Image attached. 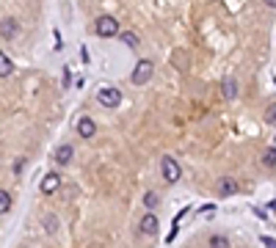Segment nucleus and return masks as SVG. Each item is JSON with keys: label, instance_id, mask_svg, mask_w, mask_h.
<instances>
[{"label": "nucleus", "instance_id": "nucleus-1", "mask_svg": "<svg viewBox=\"0 0 276 248\" xmlns=\"http://www.w3.org/2000/svg\"><path fill=\"white\" fill-rule=\"evenodd\" d=\"M160 174H163V179H166L168 185H174V182H180V179H182V168H180V163H177L171 154H163Z\"/></svg>", "mask_w": 276, "mask_h": 248}, {"label": "nucleus", "instance_id": "nucleus-7", "mask_svg": "<svg viewBox=\"0 0 276 248\" xmlns=\"http://www.w3.org/2000/svg\"><path fill=\"white\" fill-rule=\"evenodd\" d=\"M216 193L221 196V199H227V196L238 193V182H235L232 177H221V179L216 182Z\"/></svg>", "mask_w": 276, "mask_h": 248}, {"label": "nucleus", "instance_id": "nucleus-19", "mask_svg": "<svg viewBox=\"0 0 276 248\" xmlns=\"http://www.w3.org/2000/svg\"><path fill=\"white\" fill-rule=\"evenodd\" d=\"M144 204H146V207H155V204H157V196H155V193H146V196H144Z\"/></svg>", "mask_w": 276, "mask_h": 248}, {"label": "nucleus", "instance_id": "nucleus-5", "mask_svg": "<svg viewBox=\"0 0 276 248\" xmlns=\"http://www.w3.org/2000/svg\"><path fill=\"white\" fill-rule=\"evenodd\" d=\"M75 130H78L80 138H94L97 135V124H94V119H91V116H80L78 124H75Z\"/></svg>", "mask_w": 276, "mask_h": 248}, {"label": "nucleus", "instance_id": "nucleus-12", "mask_svg": "<svg viewBox=\"0 0 276 248\" xmlns=\"http://www.w3.org/2000/svg\"><path fill=\"white\" fill-rule=\"evenodd\" d=\"M11 69H14L11 58H8L6 53H0V77H8V75H11Z\"/></svg>", "mask_w": 276, "mask_h": 248}, {"label": "nucleus", "instance_id": "nucleus-21", "mask_svg": "<svg viewBox=\"0 0 276 248\" xmlns=\"http://www.w3.org/2000/svg\"><path fill=\"white\" fill-rule=\"evenodd\" d=\"M254 213H257L260 221H268V213H265V210H254Z\"/></svg>", "mask_w": 276, "mask_h": 248}, {"label": "nucleus", "instance_id": "nucleus-18", "mask_svg": "<svg viewBox=\"0 0 276 248\" xmlns=\"http://www.w3.org/2000/svg\"><path fill=\"white\" fill-rule=\"evenodd\" d=\"M44 226H47V232H55L58 229V221H55L53 215H47V218H44Z\"/></svg>", "mask_w": 276, "mask_h": 248}, {"label": "nucleus", "instance_id": "nucleus-8", "mask_svg": "<svg viewBox=\"0 0 276 248\" xmlns=\"http://www.w3.org/2000/svg\"><path fill=\"white\" fill-rule=\"evenodd\" d=\"M17 30H19V25H17V19H14V17L0 19V36H3V39H6V41L17 39Z\"/></svg>", "mask_w": 276, "mask_h": 248}, {"label": "nucleus", "instance_id": "nucleus-10", "mask_svg": "<svg viewBox=\"0 0 276 248\" xmlns=\"http://www.w3.org/2000/svg\"><path fill=\"white\" fill-rule=\"evenodd\" d=\"M72 154H75V146H72V143H61V146L55 149L53 160H55V165H66L69 160H72Z\"/></svg>", "mask_w": 276, "mask_h": 248}, {"label": "nucleus", "instance_id": "nucleus-3", "mask_svg": "<svg viewBox=\"0 0 276 248\" xmlns=\"http://www.w3.org/2000/svg\"><path fill=\"white\" fill-rule=\"evenodd\" d=\"M152 72H155L152 61H149V58H141V61L136 64V69H133V77H130V80L136 83V86H144V83L152 80Z\"/></svg>", "mask_w": 276, "mask_h": 248}, {"label": "nucleus", "instance_id": "nucleus-23", "mask_svg": "<svg viewBox=\"0 0 276 248\" xmlns=\"http://www.w3.org/2000/svg\"><path fill=\"white\" fill-rule=\"evenodd\" d=\"M274 146H276V143H274Z\"/></svg>", "mask_w": 276, "mask_h": 248}, {"label": "nucleus", "instance_id": "nucleus-14", "mask_svg": "<svg viewBox=\"0 0 276 248\" xmlns=\"http://www.w3.org/2000/svg\"><path fill=\"white\" fill-rule=\"evenodd\" d=\"M11 210V193L8 190H0V215H6Z\"/></svg>", "mask_w": 276, "mask_h": 248}, {"label": "nucleus", "instance_id": "nucleus-16", "mask_svg": "<svg viewBox=\"0 0 276 248\" xmlns=\"http://www.w3.org/2000/svg\"><path fill=\"white\" fill-rule=\"evenodd\" d=\"M210 248H229V240L224 235H216V237H210Z\"/></svg>", "mask_w": 276, "mask_h": 248}, {"label": "nucleus", "instance_id": "nucleus-4", "mask_svg": "<svg viewBox=\"0 0 276 248\" xmlns=\"http://www.w3.org/2000/svg\"><path fill=\"white\" fill-rule=\"evenodd\" d=\"M97 102L102 108H119L122 105V91L119 89H97Z\"/></svg>", "mask_w": 276, "mask_h": 248}, {"label": "nucleus", "instance_id": "nucleus-20", "mask_svg": "<svg viewBox=\"0 0 276 248\" xmlns=\"http://www.w3.org/2000/svg\"><path fill=\"white\" fill-rule=\"evenodd\" d=\"M260 240H263V246H265V248H276V240H271L268 235H263Z\"/></svg>", "mask_w": 276, "mask_h": 248}, {"label": "nucleus", "instance_id": "nucleus-9", "mask_svg": "<svg viewBox=\"0 0 276 248\" xmlns=\"http://www.w3.org/2000/svg\"><path fill=\"white\" fill-rule=\"evenodd\" d=\"M58 188H61V177H58V174H55V171L44 174V179H42V193H44V196H53Z\"/></svg>", "mask_w": 276, "mask_h": 248}, {"label": "nucleus", "instance_id": "nucleus-17", "mask_svg": "<svg viewBox=\"0 0 276 248\" xmlns=\"http://www.w3.org/2000/svg\"><path fill=\"white\" fill-rule=\"evenodd\" d=\"M265 122H268V124H274V127H276V102L268 108V111H265Z\"/></svg>", "mask_w": 276, "mask_h": 248}, {"label": "nucleus", "instance_id": "nucleus-11", "mask_svg": "<svg viewBox=\"0 0 276 248\" xmlns=\"http://www.w3.org/2000/svg\"><path fill=\"white\" fill-rule=\"evenodd\" d=\"M221 97L227 102H232L235 97H238V80H235V77H224L221 80Z\"/></svg>", "mask_w": 276, "mask_h": 248}, {"label": "nucleus", "instance_id": "nucleus-13", "mask_svg": "<svg viewBox=\"0 0 276 248\" xmlns=\"http://www.w3.org/2000/svg\"><path fill=\"white\" fill-rule=\"evenodd\" d=\"M263 165H265V168H276V146L265 149V154H263Z\"/></svg>", "mask_w": 276, "mask_h": 248}, {"label": "nucleus", "instance_id": "nucleus-22", "mask_svg": "<svg viewBox=\"0 0 276 248\" xmlns=\"http://www.w3.org/2000/svg\"><path fill=\"white\" fill-rule=\"evenodd\" d=\"M263 3H265L268 8H276V0H263Z\"/></svg>", "mask_w": 276, "mask_h": 248}, {"label": "nucleus", "instance_id": "nucleus-6", "mask_svg": "<svg viewBox=\"0 0 276 248\" xmlns=\"http://www.w3.org/2000/svg\"><path fill=\"white\" fill-rule=\"evenodd\" d=\"M138 229H141V235H157V229H160V224H157V215L155 213H144L141 215V224H138Z\"/></svg>", "mask_w": 276, "mask_h": 248}, {"label": "nucleus", "instance_id": "nucleus-15", "mask_svg": "<svg viewBox=\"0 0 276 248\" xmlns=\"http://www.w3.org/2000/svg\"><path fill=\"white\" fill-rule=\"evenodd\" d=\"M119 39H122V41H125L127 47H138V36H136V33H133V30H125V33H122V36H119Z\"/></svg>", "mask_w": 276, "mask_h": 248}, {"label": "nucleus", "instance_id": "nucleus-2", "mask_svg": "<svg viewBox=\"0 0 276 248\" xmlns=\"http://www.w3.org/2000/svg\"><path fill=\"white\" fill-rule=\"evenodd\" d=\"M94 30H97V36H102V39H114V36H119V19L111 17V14H102V17L94 22Z\"/></svg>", "mask_w": 276, "mask_h": 248}]
</instances>
